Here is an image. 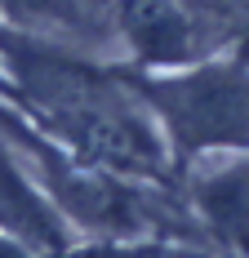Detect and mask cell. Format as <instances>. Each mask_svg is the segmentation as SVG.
<instances>
[{
	"mask_svg": "<svg viewBox=\"0 0 249 258\" xmlns=\"http://www.w3.org/2000/svg\"><path fill=\"white\" fill-rule=\"evenodd\" d=\"M0 72L5 98L72 156L125 178L178 187L165 134L116 58L0 23Z\"/></svg>",
	"mask_w": 249,
	"mask_h": 258,
	"instance_id": "6da1fadb",
	"label": "cell"
},
{
	"mask_svg": "<svg viewBox=\"0 0 249 258\" xmlns=\"http://www.w3.org/2000/svg\"><path fill=\"white\" fill-rule=\"evenodd\" d=\"M116 67L156 116L178 182L209 156L249 147V62L236 53H214L187 67H134L116 58Z\"/></svg>",
	"mask_w": 249,
	"mask_h": 258,
	"instance_id": "7a4b0ae2",
	"label": "cell"
},
{
	"mask_svg": "<svg viewBox=\"0 0 249 258\" xmlns=\"http://www.w3.org/2000/svg\"><path fill=\"white\" fill-rule=\"evenodd\" d=\"M178 191L218 254L249 258V147L192 165Z\"/></svg>",
	"mask_w": 249,
	"mask_h": 258,
	"instance_id": "3957f363",
	"label": "cell"
}]
</instances>
